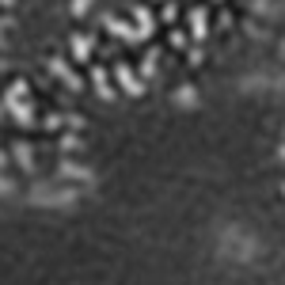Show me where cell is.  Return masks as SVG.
<instances>
[{
	"label": "cell",
	"instance_id": "cell-1",
	"mask_svg": "<svg viewBox=\"0 0 285 285\" xmlns=\"http://www.w3.org/2000/svg\"><path fill=\"white\" fill-rule=\"evenodd\" d=\"M114 72H118V84H122V91H126V95H145V80H141L130 65H118Z\"/></svg>",
	"mask_w": 285,
	"mask_h": 285
},
{
	"label": "cell",
	"instance_id": "cell-2",
	"mask_svg": "<svg viewBox=\"0 0 285 285\" xmlns=\"http://www.w3.org/2000/svg\"><path fill=\"white\" fill-rule=\"evenodd\" d=\"M190 38L194 42H202V38L209 35V19H206V8H190Z\"/></svg>",
	"mask_w": 285,
	"mask_h": 285
},
{
	"label": "cell",
	"instance_id": "cell-3",
	"mask_svg": "<svg viewBox=\"0 0 285 285\" xmlns=\"http://www.w3.org/2000/svg\"><path fill=\"white\" fill-rule=\"evenodd\" d=\"M50 69L57 72V76L65 80V84H69L72 91H76V87H80V76H76V72H72V69H69V65H65V61H61V57H50Z\"/></svg>",
	"mask_w": 285,
	"mask_h": 285
},
{
	"label": "cell",
	"instance_id": "cell-4",
	"mask_svg": "<svg viewBox=\"0 0 285 285\" xmlns=\"http://www.w3.org/2000/svg\"><path fill=\"white\" fill-rule=\"evenodd\" d=\"M107 27H111L118 38H126V42H141V35L133 31V23H122V19H107Z\"/></svg>",
	"mask_w": 285,
	"mask_h": 285
},
{
	"label": "cell",
	"instance_id": "cell-5",
	"mask_svg": "<svg viewBox=\"0 0 285 285\" xmlns=\"http://www.w3.org/2000/svg\"><path fill=\"white\" fill-rule=\"evenodd\" d=\"M133 19H137V35H141V42H145L148 35H152V16H148V8H133Z\"/></svg>",
	"mask_w": 285,
	"mask_h": 285
},
{
	"label": "cell",
	"instance_id": "cell-6",
	"mask_svg": "<svg viewBox=\"0 0 285 285\" xmlns=\"http://www.w3.org/2000/svg\"><path fill=\"white\" fill-rule=\"evenodd\" d=\"M91 84L99 87V95H103V99H114V87H111V80H107L103 69H91Z\"/></svg>",
	"mask_w": 285,
	"mask_h": 285
},
{
	"label": "cell",
	"instance_id": "cell-7",
	"mask_svg": "<svg viewBox=\"0 0 285 285\" xmlns=\"http://www.w3.org/2000/svg\"><path fill=\"white\" fill-rule=\"evenodd\" d=\"M12 152H16L19 167H27V171H31V167H35V160H31V148H27V145H16V148H12Z\"/></svg>",
	"mask_w": 285,
	"mask_h": 285
},
{
	"label": "cell",
	"instance_id": "cell-8",
	"mask_svg": "<svg viewBox=\"0 0 285 285\" xmlns=\"http://www.w3.org/2000/svg\"><path fill=\"white\" fill-rule=\"evenodd\" d=\"M72 50H76L80 61H87V53H91V38H72Z\"/></svg>",
	"mask_w": 285,
	"mask_h": 285
},
{
	"label": "cell",
	"instance_id": "cell-9",
	"mask_svg": "<svg viewBox=\"0 0 285 285\" xmlns=\"http://www.w3.org/2000/svg\"><path fill=\"white\" fill-rule=\"evenodd\" d=\"M156 57H160V53L152 50V53H148L145 61H141V72H145V76H152V72H156Z\"/></svg>",
	"mask_w": 285,
	"mask_h": 285
},
{
	"label": "cell",
	"instance_id": "cell-10",
	"mask_svg": "<svg viewBox=\"0 0 285 285\" xmlns=\"http://www.w3.org/2000/svg\"><path fill=\"white\" fill-rule=\"evenodd\" d=\"M61 148H65V152H76V148H80V141L69 133V137H61Z\"/></svg>",
	"mask_w": 285,
	"mask_h": 285
},
{
	"label": "cell",
	"instance_id": "cell-11",
	"mask_svg": "<svg viewBox=\"0 0 285 285\" xmlns=\"http://www.w3.org/2000/svg\"><path fill=\"white\" fill-rule=\"evenodd\" d=\"M87 8H91V0H72V16H84Z\"/></svg>",
	"mask_w": 285,
	"mask_h": 285
},
{
	"label": "cell",
	"instance_id": "cell-12",
	"mask_svg": "<svg viewBox=\"0 0 285 285\" xmlns=\"http://www.w3.org/2000/svg\"><path fill=\"white\" fill-rule=\"evenodd\" d=\"M42 126H46V130H61V126H65V122H61L57 114H46V122H42Z\"/></svg>",
	"mask_w": 285,
	"mask_h": 285
},
{
	"label": "cell",
	"instance_id": "cell-13",
	"mask_svg": "<svg viewBox=\"0 0 285 285\" xmlns=\"http://www.w3.org/2000/svg\"><path fill=\"white\" fill-rule=\"evenodd\" d=\"M175 16H179V12H175V4H164V12H160V19H167V23H171Z\"/></svg>",
	"mask_w": 285,
	"mask_h": 285
},
{
	"label": "cell",
	"instance_id": "cell-14",
	"mask_svg": "<svg viewBox=\"0 0 285 285\" xmlns=\"http://www.w3.org/2000/svg\"><path fill=\"white\" fill-rule=\"evenodd\" d=\"M194 99V87H179V103H190Z\"/></svg>",
	"mask_w": 285,
	"mask_h": 285
},
{
	"label": "cell",
	"instance_id": "cell-15",
	"mask_svg": "<svg viewBox=\"0 0 285 285\" xmlns=\"http://www.w3.org/2000/svg\"><path fill=\"white\" fill-rule=\"evenodd\" d=\"M186 61H190V65H202V50H198V46H194V50L186 53Z\"/></svg>",
	"mask_w": 285,
	"mask_h": 285
},
{
	"label": "cell",
	"instance_id": "cell-16",
	"mask_svg": "<svg viewBox=\"0 0 285 285\" xmlns=\"http://www.w3.org/2000/svg\"><path fill=\"white\" fill-rule=\"evenodd\" d=\"M171 46H186V35H182V31H171Z\"/></svg>",
	"mask_w": 285,
	"mask_h": 285
},
{
	"label": "cell",
	"instance_id": "cell-17",
	"mask_svg": "<svg viewBox=\"0 0 285 285\" xmlns=\"http://www.w3.org/2000/svg\"><path fill=\"white\" fill-rule=\"evenodd\" d=\"M4 164H8V152H0V167H4Z\"/></svg>",
	"mask_w": 285,
	"mask_h": 285
},
{
	"label": "cell",
	"instance_id": "cell-18",
	"mask_svg": "<svg viewBox=\"0 0 285 285\" xmlns=\"http://www.w3.org/2000/svg\"><path fill=\"white\" fill-rule=\"evenodd\" d=\"M0 4H12V0H0Z\"/></svg>",
	"mask_w": 285,
	"mask_h": 285
}]
</instances>
